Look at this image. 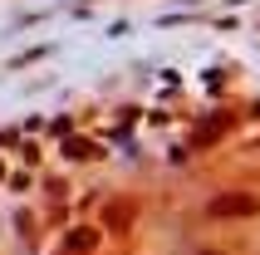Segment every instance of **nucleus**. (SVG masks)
<instances>
[{
    "label": "nucleus",
    "mask_w": 260,
    "mask_h": 255,
    "mask_svg": "<svg viewBox=\"0 0 260 255\" xmlns=\"http://www.w3.org/2000/svg\"><path fill=\"white\" fill-rule=\"evenodd\" d=\"M255 211H260V197H250V192H221L206 201L211 221H236V216H255Z\"/></svg>",
    "instance_id": "1"
},
{
    "label": "nucleus",
    "mask_w": 260,
    "mask_h": 255,
    "mask_svg": "<svg viewBox=\"0 0 260 255\" xmlns=\"http://www.w3.org/2000/svg\"><path fill=\"white\" fill-rule=\"evenodd\" d=\"M93 245H99V231H93V226H84V231H74L69 241H64V250H59V255H88Z\"/></svg>",
    "instance_id": "2"
},
{
    "label": "nucleus",
    "mask_w": 260,
    "mask_h": 255,
    "mask_svg": "<svg viewBox=\"0 0 260 255\" xmlns=\"http://www.w3.org/2000/svg\"><path fill=\"white\" fill-rule=\"evenodd\" d=\"M202 255H216V250H202Z\"/></svg>",
    "instance_id": "3"
}]
</instances>
